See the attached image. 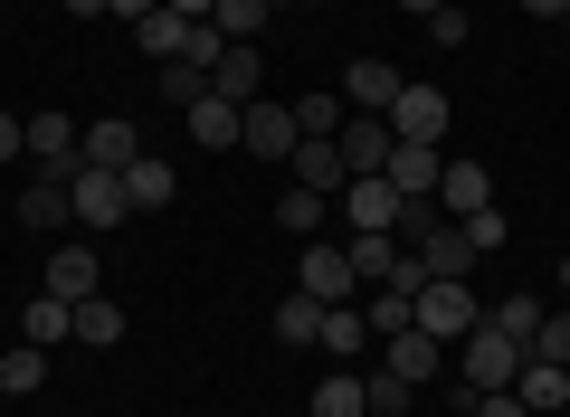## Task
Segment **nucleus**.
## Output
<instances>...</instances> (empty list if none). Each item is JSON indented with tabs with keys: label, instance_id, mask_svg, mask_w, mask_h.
Returning <instances> with one entry per match:
<instances>
[{
	"label": "nucleus",
	"instance_id": "nucleus-1",
	"mask_svg": "<svg viewBox=\"0 0 570 417\" xmlns=\"http://www.w3.org/2000/svg\"><path fill=\"white\" fill-rule=\"evenodd\" d=\"M409 322H419L428 341H448V351H456V341H466L475 322H485V295H475V285H448V276H428V285H419V304H409Z\"/></svg>",
	"mask_w": 570,
	"mask_h": 417
},
{
	"label": "nucleus",
	"instance_id": "nucleus-2",
	"mask_svg": "<svg viewBox=\"0 0 570 417\" xmlns=\"http://www.w3.org/2000/svg\"><path fill=\"white\" fill-rule=\"evenodd\" d=\"M295 295H314V304L333 314V304L371 295V285L352 276V247H343V238H305V257H295Z\"/></svg>",
	"mask_w": 570,
	"mask_h": 417
},
{
	"label": "nucleus",
	"instance_id": "nucleus-3",
	"mask_svg": "<svg viewBox=\"0 0 570 417\" xmlns=\"http://www.w3.org/2000/svg\"><path fill=\"white\" fill-rule=\"evenodd\" d=\"M513 370H523V341H504L494 322H475V332L456 341V379H466V389H513Z\"/></svg>",
	"mask_w": 570,
	"mask_h": 417
},
{
	"label": "nucleus",
	"instance_id": "nucleus-4",
	"mask_svg": "<svg viewBox=\"0 0 570 417\" xmlns=\"http://www.w3.org/2000/svg\"><path fill=\"white\" fill-rule=\"evenodd\" d=\"M333 209H343V219H352V238H390V228H400V209H409V199L390 190L381 171H352V180H343V199H333Z\"/></svg>",
	"mask_w": 570,
	"mask_h": 417
},
{
	"label": "nucleus",
	"instance_id": "nucleus-5",
	"mask_svg": "<svg viewBox=\"0 0 570 417\" xmlns=\"http://www.w3.org/2000/svg\"><path fill=\"white\" fill-rule=\"evenodd\" d=\"M67 209H77V228H124V219H134L124 171H96V161H86V171L67 180Z\"/></svg>",
	"mask_w": 570,
	"mask_h": 417
},
{
	"label": "nucleus",
	"instance_id": "nucleus-6",
	"mask_svg": "<svg viewBox=\"0 0 570 417\" xmlns=\"http://www.w3.org/2000/svg\"><path fill=\"white\" fill-rule=\"evenodd\" d=\"M295 142H305V133H295V105L257 96V105L238 115V152H257V161H295Z\"/></svg>",
	"mask_w": 570,
	"mask_h": 417
},
{
	"label": "nucleus",
	"instance_id": "nucleus-7",
	"mask_svg": "<svg viewBox=\"0 0 570 417\" xmlns=\"http://www.w3.org/2000/svg\"><path fill=\"white\" fill-rule=\"evenodd\" d=\"M448 360H456V351H448V341H428L419 322H409V332H390V341H381V370H390V379H409V389H428V379L448 370Z\"/></svg>",
	"mask_w": 570,
	"mask_h": 417
},
{
	"label": "nucleus",
	"instance_id": "nucleus-8",
	"mask_svg": "<svg viewBox=\"0 0 570 417\" xmlns=\"http://www.w3.org/2000/svg\"><path fill=\"white\" fill-rule=\"evenodd\" d=\"M409 257H419L428 276H448V285H466V276H475V238H466L456 219H428V238L409 247Z\"/></svg>",
	"mask_w": 570,
	"mask_h": 417
},
{
	"label": "nucleus",
	"instance_id": "nucleus-9",
	"mask_svg": "<svg viewBox=\"0 0 570 417\" xmlns=\"http://www.w3.org/2000/svg\"><path fill=\"white\" fill-rule=\"evenodd\" d=\"M400 67H390V58H352L343 67V105H352V115H390V105H400Z\"/></svg>",
	"mask_w": 570,
	"mask_h": 417
},
{
	"label": "nucleus",
	"instance_id": "nucleus-10",
	"mask_svg": "<svg viewBox=\"0 0 570 417\" xmlns=\"http://www.w3.org/2000/svg\"><path fill=\"white\" fill-rule=\"evenodd\" d=\"M390 133H400V142H438V133H448V96L409 77V86H400V105H390Z\"/></svg>",
	"mask_w": 570,
	"mask_h": 417
},
{
	"label": "nucleus",
	"instance_id": "nucleus-11",
	"mask_svg": "<svg viewBox=\"0 0 570 417\" xmlns=\"http://www.w3.org/2000/svg\"><path fill=\"white\" fill-rule=\"evenodd\" d=\"M438 171H448L438 142H390V161H381V180H390L400 199H438Z\"/></svg>",
	"mask_w": 570,
	"mask_h": 417
},
{
	"label": "nucleus",
	"instance_id": "nucleus-12",
	"mask_svg": "<svg viewBox=\"0 0 570 417\" xmlns=\"http://www.w3.org/2000/svg\"><path fill=\"white\" fill-rule=\"evenodd\" d=\"M209 96H228L247 115V105L266 96V58H257V48H219V58H209Z\"/></svg>",
	"mask_w": 570,
	"mask_h": 417
},
{
	"label": "nucleus",
	"instance_id": "nucleus-13",
	"mask_svg": "<svg viewBox=\"0 0 570 417\" xmlns=\"http://www.w3.org/2000/svg\"><path fill=\"white\" fill-rule=\"evenodd\" d=\"M475 209H494L485 161H448V171H438V219H475Z\"/></svg>",
	"mask_w": 570,
	"mask_h": 417
},
{
	"label": "nucleus",
	"instance_id": "nucleus-14",
	"mask_svg": "<svg viewBox=\"0 0 570 417\" xmlns=\"http://www.w3.org/2000/svg\"><path fill=\"white\" fill-rule=\"evenodd\" d=\"M295 180H305V190H324V199H343V180H352L343 142H333V133H305V142H295Z\"/></svg>",
	"mask_w": 570,
	"mask_h": 417
},
{
	"label": "nucleus",
	"instance_id": "nucleus-15",
	"mask_svg": "<svg viewBox=\"0 0 570 417\" xmlns=\"http://www.w3.org/2000/svg\"><path fill=\"white\" fill-rule=\"evenodd\" d=\"M96 285H105V257H96V247H86V238H67L58 257H48V295L86 304V295H96Z\"/></svg>",
	"mask_w": 570,
	"mask_h": 417
},
{
	"label": "nucleus",
	"instance_id": "nucleus-16",
	"mask_svg": "<svg viewBox=\"0 0 570 417\" xmlns=\"http://www.w3.org/2000/svg\"><path fill=\"white\" fill-rule=\"evenodd\" d=\"M333 142H343V161H352V171H381L400 133H390V115H343V133H333Z\"/></svg>",
	"mask_w": 570,
	"mask_h": 417
},
{
	"label": "nucleus",
	"instance_id": "nucleus-17",
	"mask_svg": "<svg viewBox=\"0 0 570 417\" xmlns=\"http://www.w3.org/2000/svg\"><path fill=\"white\" fill-rule=\"evenodd\" d=\"M10 209H20V228H39V238H58V228L77 219V209H67V180H48V171L29 180V190L10 199Z\"/></svg>",
	"mask_w": 570,
	"mask_h": 417
},
{
	"label": "nucleus",
	"instance_id": "nucleus-18",
	"mask_svg": "<svg viewBox=\"0 0 570 417\" xmlns=\"http://www.w3.org/2000/svg\"><path fill=\"white\" fill-rule=\"evenodd\" d=\"M314 351H333V360H381V341H371V322H362V304H333L324 314V332H314Z\"/></svg>",
	"mask_w": 570,
	"mask_h": 417
},
{
	"label": "nucleus",
	"instance_id": "nucleus-19",
	"mask_svg": "<svg viewBox=\"0 0 570 417\" xmlns=\"http://www.w3.org/2000/svg\"><path fill=\"white\" fill-rule=\"evenodd\" d=\"M86 161H96V171H134V161H142V133H134L124 115L86 123Z\"/></svg>",
	"mask_w": 570,
	"mask_h": 417
},
{
	"label": "nucleus",
	"instance_id": "nucleus-20",
	"mask_svg": "<svg viewBox=\"0 0 570 417\" xmlns=\"http://www.w3.org/2000/svg\"><path fill=\"white\" fill-rule=\"evenodd\" d=\"M513 398H523L532 417L570 408V370H561V360H523V370H513Z\"/></svg>",
	"mask_w": 570,
	"mask_h": 417
},
{
	"label": "nucleus",
	"instance_id": "nucleus-21",
	"mask_svg": "<svg viewBox=\"0 0 570 417\" xmlns=\"http://www.w3.org/2000/svg\"><path fill=\"white\" fill-rule=\"evenodd\" d=\"M324 219H333V199H324V190H305V180H285V199H276V228H285V238H295V247L324 238Z\"/></svg>",
	"mask_w": 570,
	"mask_h": 417
},
{
	"label": "nucleus",
	"instance_id": "nucleus-22",
	"mask_svg": "<svg viewBox=\"0 0 570 417\" xmlns=\"http://www.w3.org/2000/svg\"><path fill=\"white\" fill-rule=\"evenodd\" d=\"M20 341H39V351L77 341V304H67V295H29V314H20Z\"/></svg>",
	"mask_w": 570,
	"mask_h": 417
},
{
	"label": "nucleus",
	"instance_id": "nucleus-23",
	"mask_svg": "<svg viewBox=\"0 0 570 417\" xmlns=\"http://www.w3.org/2000/svg\"><path fill=\"white\" fill-rule=\"evenodd\" d=\"M124 199H134V209H171V199H181V171H171L163 152H142L134 171H124Z\"/></svg>",
	"mask_w": 570,
	"mask_h": 417
},
{
	"label": "nucleus",
	"instance_id": "nucleus-24",
	"mask_svg": "<svg viewBox=\"0 0 570 417\" xmlns=\"http://www.w3.org/2000/svg\"><path fill=\"white\" fill-rule=\"evenodd\" d=\"M181 123H190V142H200V152H238V105H228V96H200Z\"/></svg>",
	"mask_w": 570,
	"mask_h": 417
},
{
	"label": "nucleus",
	"instance_id": "nucleus-25",
	"mask_svg": "<svg viewBox=\"0 0 570 417\" xmlns=\"http://www.w3.org/2000/svg\"><path fill=\"white\" fill-rule=\"evenodd\" d=\"M305 408H314V417H371V398H362V370H324Z\"/></svg>",
	"mask_w": 570,
	"mask_h": 417
},
{
	"label": "nucleus",
	"instance_id": "nucleus-26",
	"mask_svg": "<svg viewBox=\"0 0 570 417\" xmlns=\"http://www.w3.org/2000/svg\"><path fill=\"white\" fill-rule=\"evenodd\" d=\"M314 332H324V304L285 285V304H276V341H285V351H314Z\"/></svg>",
	"mask_w": 570,
	"mask_h": 417
},
{
	"label": "nucleus",
	"instance_id": "nucleus-27",
	"mask_svg": "<svg viewBox=\"0 0 570 417\" xmlns=\"http://www.w3.org/2000/svg\"><path fill=\"white\" fill-rule=\"evenodd\" d=\"M485 322H494L504 341H523V351H532V332H542V295H494Z\"/></svg>",
	"mask_w": 570,
	"mask_h": 417
},
{
	"label": "nucleus",
	"instance_id": "nucleus-28",
	"mask_svg": "<svg viewBox=\"0 0 570 417\" xmlns=\"http://www.w3.org/2000/svg\"><path fill=\"white\" fill-rule=\"evenodd\" d=\"M276 20V10H266V0H219V10H209V29H219L228 48H257V29Z\"/></svg>",
	"mask_w": 570,
	"mask_h": 417
},
{
	"label": "nucleus",
	"instance_id": "nucleus-29",
	"mask_svg": "<svg viewBox=\"0 0 570 417\" xmlns=\"http://www.w3.org/2000/svg\"><path fill=\"white\" fill-rule=\"evenodd\" d=\"M409 304H419V295H400V285H371V295H362V322H371V341L409 332Z\"/></svg>",
	"mask_w": 570,
	"mask_h": 417
},
{
	"label": "nucleus",
	"instance_id": "nucleus-30",
	"mask_svg": "<svg viewBox=\"0 0 570 417\" xmlns=\"http://www.w3.org/2000/svg\"><path fill=\"white\" fill-rule=\"evenodd\" d=\"M77 341H86V351H115V341H124V314H115L105 295H86V304H77Z\"/></svg>",
	"mask_w": 570,
	"mask_h": 417
},
{
	"label": "nucleus",
	"instance_id": "nucleus-31",
	"mask_svg": "<svg viewBox=\"0 0 570 417\" xmlns=\"http://www.w3.org/2000/svg\"><path fill=\"white\" fill-rule=\"evenodd\" d=\"M200 96H209V67H190V58H163V105H171V115H190Z\"/></svg>",
	"mask_w": 570,
	"mask_h": 417
},
{
	"label": "nucleus",
	"instance_id": "nucleus-32",
	"mask_svg": "<svg viewBox=\"0 0 570 417\" xmlns=\"http://www.w3.org/2000/svg\"><path fill=\"white\" fill-rule=\"evenodd\" d=\"M134 39H142V58H181L190 20H181V10H153V20H134Z\"/></svg>",
	"mask_w": 570,
	"mask_h": 417
},
{
	"label": "nucleus",
	"instance_id": "nucleus-33",
	"mask_svg": "<svg viewBox=\"0 0 570 417\" xmlns=\"http://www.w3.org/2000/svg\"><path fill=\"white\" fill-rule=\"evenodd\" d=\"M39 379H48V351H39V341H20V351H0V389H10V398H29Z\"/></svg>",
	"mask_w": 570,
	"mask_h": 417
},
{
	"label": "nucleus",
	"instance_id": "nucleus-34",
	"mask_svg": "<svg viewBox=\"0 0 570 417\" xmlns=\"http://www.w3.org/2000/svg\"><path fill=\"white\" fill-rule=\"evenodd\" d=\"M343 247H352V276H362V285H381V276H390V266H400V257H409V247H400V238H343Z\"/></svg>",
	"mask_w": 570,
	"mask_h": 417
},
{
	"label": "nucleus",
	"instance_id": "nucleus-35",
	"mask_svg": "<svg viewBox=\"0 0 570 417\" xmlns=\"http://www.w3.org/2000/svg\"><path fill=\"white\" fill-rule=\"evenodd\" d=\"M343 86H333V96H295V133H343Z\"/></svg>",
	"mask_w": 570,
	"mask_h": 417
},
{
	"label": "nucleus",
	"instance_id": "nucleus-36",
	"mask_svg": "<svg viewBox=\"0 0 570 417\" xmlns=\"http://www.w3.org/2000/svg\"><path fill=\"white\" fill-rule=\"evenodd\" d=\"M362 398H371V417H409V379H390V370H362Z\"/></svg>",
	"mask_w": 570,
	"mask_h": 417
},
{
	"label": "nucleus",
	"instance_id": "nucleus-37",
	"mask_svg": "<svg viewBox=\"0 0 570 417\" xmlns=\"http://www.w3.org/2000/svg\"><path fill=\"white\" fill-rule=\"evenodd\" d=\"M523 360H561V370H570V314H542V332H532Z\"/></svg>",
	"mask_w": 570,
	"mask_h": 417
},
{
	"label": "nucleus",
	"instance_id": "nucleus-38",
	"mask_svg": "<svg viewBox=\"0 0 570 417\" xmlns=\"http://www.w3.org/2000/svg\"><path fill=\"white\" fill-rule=\"evenodd\" d=\"M428 39H438V48H466V39H475V20L448 0V10H428Z\"/></svg>",
	"mask_w": 570,
	"mask_h": 417
},
{
	"label": "nucleus",
	"instance_id": "nucleus-39",
	"mask_svg": "<svg viewBox=\"0 0 570 417\" xmlns=\"http://www.w3.org/2000/svg\"><path fill=\"white\" fill-rule=\"evenodd\" d=\"M456 228H466V238H475V257H494V247L513 238V228H504V209H475V219H456Z\"/></svg>",
	"mask_w": 570,
	"mask_h": 417
},
{
	"label": "nucleus",
	"instance_id": "nucleus-40",
	"mask_svg": "<svg viewBox=\"0 0 570 417\" xmlns=\"http://www.w3.org/2000/svg\"><path fill=\"white\" fill-rule=\"evenodd\" d=\"M0 161H29V115H10V105H0Z\"/></svg>",
	"mask_w": 570,
	"mask_h": 417
},
{
	"label": "nucleus",
	"instance_id": "nucleus-41",
	"mask_svg": "<svg viewBox=\"0 0 570 417\" xmlns=\"http://www.w3.org/2000/svg\"><path fill=\"white\" fill-rule=\"evenodd\" d=\"M466 417H532V408H523L513 389H475V408H466Z\"/></svg>",
	"mask_w": 570,
	"mask_h": 417
},
{
	"label": "nucleus",
	"instance_id": "nucleus-42",
	"mask_svg": "<svg viewBox=\"0 0 570 417\" xmlns=\"http://www.w3.org/2000/svg\"><path fill=\"white\" fill-rule=\"evenodd\" d=\"M163 0H105V20H153Z\"/></svg>",
	"mask_w": 570,
	"mask_h": 417
},
{
	"label": "nucleus",
	"instance_id": "nucleus-43",
	"mask_svg": "<svg viewBox=\"0 0 570 417\" xmlns=\"http://www.w3.org/2000/svg\"><path fill=\"white\" fill-rule=\"evenodd\" d=\"M163 10H181V20H209V10H219V0H163Z\"/></svg>",
	"mask_w": 570,
	"mask_h": 417
},
{
	"label": "nucleus",
	"instance_id": "nucleus-44",
	"mask_svg": "<svg viewBox=\"0 0 570 417\" xmlns=\"http://www.w3.org/2000/svg\"><path fill=\"white\" fill-rule=\"evenodd\" d=\"M513 10H532V20H561V0H513Z\"/></svg>",
	"mask_w": 570,
	"mask_h": 417
},
{
	"label": "nucleus",
	"instance_id": "nucleus-45",
	"mask_svg": "<svg viewBox=\"0 0 570 417\" xmlns=\"http://www.w3.org/2000/svg\"><path fill=\"white\" fill-rule=\"evenodd\" d=\"M400 10H409V20H428V10H448V0H400Z\"/></svg>",
	"mask_w": 570,
	"mask_h": 417
},
{
	"label": "nucleus",
	"instance_id": "nucleus-46",
	"mask_svg": "<svg viewBox=\"0 0 570 417\" xmlns=\"http://www.w3.org/2000/svg\"><path fill=\"white\" fill-rule=\"evenodd\" d=\"M67 10H77V20H105V0H67Z\"/></svg>",
	"mask_w": 570,
	"mask_h": 417
},
{
	"label": "nucleus",
	"instance_id": "nucleus-47",
	"mask_svg": "<svg viewBox=\"0 0 570 417\" xmlns=\"http://www.w3.org/2000/svg\"><path fill=\"white\" fill-rule=\"evenodd\" d=\"M266 10H295V0H266Z\"/></svg>",
	"mask_w": 570,
	"mask_h": 417
},
{
	"label": "nucleus",
	"instance_id": "nucleus-48",
	"mask_svg": "<svg viewBox=\"0 0 570 417\" xmlns=\"http://www.w3.org/2000/svg\"><path fill=\"white\" fill-rule=\"evenodd\" d=\"M561 29H570V0H561Z\"/></svg>",
	"mask_w": 570,
	"mask_h": 417
},
{
	"label": "nucleus",
	"instance_id": "nucleus-49",
	"mask_svg": "<svg viewBox=\"0 0 570 417\" xmlns=\"http://www.w3.org/2000/svg\"><path fill=\"white\" fill-rule=\"evenodd\" d=\"M561 285H570V257H561Z\"/></svg>",
	"mask_w": 570,
	"mask_h": 417
},
{
	"label": "nucleus",
	"instance_id": "nucleus-50",
	"mask_svg": "<svg viewBox=\"0 0 570 417\" xmlns=\"http://www.w3.org/2000/svg\"><path fill=\"white\" fill-rule=\"evenodd\" d=\"M0 398H10V389H0Z\"/></svg>",
	"mask_w": 570,
	"mask_h": 417
}]
</instances>
